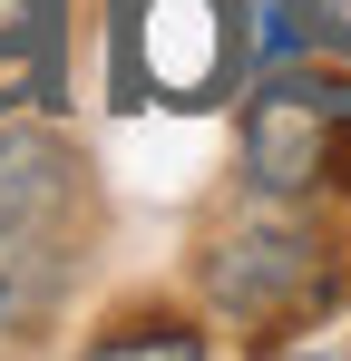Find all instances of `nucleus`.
I'll return each instance as SVG.
<instances>
[{"label": "nucleus", "instance_id": "1", "mask_svg": "<svg viewBox=\"0 0 351 361\" xmlns=\"http://www.w3.org/2000/svg\"><path fill=\"white\" fill-rule=\"evenodd\" d=\"M205 293H215V312L254 322V332H302L342 302V254L302 215H244L205 244Z\"/></svg>", "mask_w": 351, "mask_h": 361}, {"label": "nucleus", "instance_id": "2", "mask_svg": "<svg viewBox=\"0 0 351 361\" xmlns=\"http://www.w3.org/2000/svg\"><path fill=\"white\" fill-rule=\"evenodd\" d=\"M244 68V0H137L117 39V98H166V108H215Z\"/></svg>", "mask_w": 351, "mask_h": 361}, {"label": "nucleus", "instance_id": "3", "mask_svg": "<svg viewBox=\"0 0 351 361\" xmlns=\"http://www.w3.org/2000/svg\"><path fill=\"white\" fill-rule=\"evenodd\" d=\"M68 88V0H0V118L58 108Z\"/></svg>", "mask_w": 351, "mask_h": 361}, {"label": "nucleus", "instance_id": "4", "mask_svg": "<svg viewBox=\"0 0 351 361\" xmlns=\"http://www.w3.org/2000/svg\"><path fill=\"white\" fill-rule=\"evenodd\" d=\"M68 205H78V157L39 127H0V244L49 235Z\"/></svg>", "mask_w": 351, "mask_h": 361}, {"label": "nucleus", "instance_id": "5", "mask_svg": "<svg viewBox=\"0 0 351 361\" xmlns=\"http://www.w3.org/2000/svg\"><path fill=\"white\" fill-rule=\"evenodd\" d=\"M88 352H176V361H195V352H205V332L176 322V312H117L108 332H88Z\"/></svg>", "mask_w": 351, "mask_h": 361}]
</instances>
